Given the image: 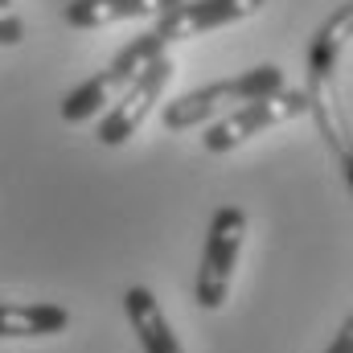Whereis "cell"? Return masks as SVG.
Returning a JSON list of instances; mask_svg holds the SVG:
<instances>
[{
    "mask_svg": "<svg viewBox=\"0 0 353 353\" xmlns=\"http://www.w3.org/2000/svg\"><path fill=\"white\" fill-rule=\"evenodd\" d=\"M279 87H288L283 70L275 62H263L255 70H243L234 79L197 87V90H189V94H181V99H173V103H165L161 123L169 132H189V128L214 123L218 115H226V111H234V107H243L251 99H263V94H271V90H279Z\"/></svg>",
    "mask_w": 353,
    "mask_h": 353,
    "instance_id": "cell-1",
    "label": "cell"
},
{
    "mask_svg": "<svg viewBox=\"0 0 353 353\" xmlns=\"http://www.w3.org/2000/svg\"><path fill=\"white\" fill-rule=\"evenodd\" d=\"M247 243V210L243 205H218L205 230V247H201V263L193 279V300L205 312H218L230 296L234 283V267Z\"/></svg>",
    "mask_w": 353,
    "mask_h": 353,
    "instance_id": "cell-2",
    "label": "cell"
},
{
    "mask_svg": "<svg viewBox=\"0 0 353 353\" xmlns=\"http://www.w3.org/2000/svg\"><path fill=\"white\" fill-rule=\"evenodd\" d=\"M300 115H308V90L304 87H279V90H271V94H263V99H251V103H243V107L218 115V119L205 128L201 148L214 152V157L234 152V148H243L247 140L263 136V132L288 123V119H300Z\"/></svg>",
    "mask_w": 353,
    "mask_h": 353,
    "instance_id": "cell-3",
    "label": "cell"
},
{
    "mask_svg": "<svg viewBox=\"0 0 353 353\" xmlns=\"http://www.w3.org/2000/svg\"><path fill=\"white\" fill-rule=\"evenodd\" d=\"M173 58L169 54H161V58H152L132 83H128V90L103 111V119H99V144L103 148H123L140 128H144V119L152 115V107L161 103V94H165V87L173 83Z\"/></svg>",
    "mask_w": 353,
    "mask_h": 353,
    "instance_id": "cell-4",
    "label": "cell"
},
{
    "mask_svg": "<svg viewBox=\"0 0 353 353\" xmlns=\"http://www.w3.org/2000/svg\"><path fill=\"white\" fill-rule=\"evenodd\" d=\"M263 4L267 0H181L165 17H157V25L148 33L157 37L161 50H169L176 41H189V37H201V33L239 25L247 17H255Z\"/></svg>",
    "mask_w": 353,
    "mask_h": 353,
    "instance_id": "cell-5",
    "label": "cell"
},
{
    "mask_svg": "<svg viewBox=\"0 0 353 353\" xmlns=\"http://www.w3.org/2000/svg\"><path fill=\"white\" fill-rule=\"evenodd\" d=\"M350 41H353V0H345V4L333 8V12L321 21V29L312 33V46H308V74H304L308 103L333 94V74H337V62H341V54H345Z\"/></svg>",
    "mask_w": 353,
    "mask_h": 353,
    "instance_id": "cell-6",
    "label": "cell"
},
{
    "mask_svg": "<svg viewBox=\"0 0 353 353\" xmlns=\"http://www.w3.org/2000/svg\"><path fill=\"white\" fill-rule=\"evenodd\" d=\"M123 312H128V325H132L144 353H185V345L176 341L173 325L165 316V308H161V300L148 288H140V283L128 288L123 292Z\"/></svg>",
    "mask_w": 353,
    "mask_h": 353,
    "instance_id": "cell-7",
    "label": "cell"
},
{
    "mask_svg": "<svg viewBox=\"0 0 353 353\" xmlns=\"http://www.w3.org/2000/svg\"><path fill=\"white\" fill-rule=\"evenodd\" d=\"M181 0H70L66 4V25L70 29H107L119 21H157Z\"/></svg>",
    "mask_w": 353,
    "mask_h": 353,
    "instance_id": "cell-8",
    "label": "cell"
},
{
    "mask_svg": "<svg viewBox=\"0 0 353 353\" xmlns=\"http://www.w3.org/2000/svg\"><path fill=\"white\" fill-rule=\"evenodd\" d=\"M70 329L62 304H0V341L12 337H58Z\"/></svg>",
    "mask_w": 353,
    "mask_h": 353,
    "instance_id": "cell-9",
    "label": "cell"
},
{
    "mask_svg": "<svg viewBox=\"0 0 353 353\" xmlns=\"http://www.w3.org/2000/svg\"><path fill=\"white\" fill-rule=\"evenodd\" d=\"M25 41V21H21V12L12 8V0H0V46H21Z\"/></svg>",
    "mask_w": 353,
    "mask_h": 353,
    "instance_id": "cell-10",
    "label": "cell"
},
{
    "mask_svg": "<svg viewBox=\"0 0 353 353\" xmlns=\"http://www.w3.org/2000/svg\"><path fill=\"white\" fill-rule=\"evenodd\" d=\"M325 353H353V312L345 316V325L337 329V337H333V345Z\"/></svg>",
    "mask_w": 353,
    "mask_h": 353,
    "instance_id": "cell-11",
    "label": "cell"
}]
</instances>
